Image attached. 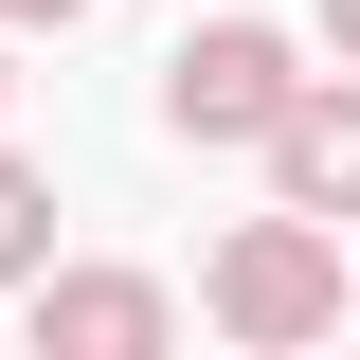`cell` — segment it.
I'll return each mask as SVG.
<instances>
[{"label": "cell", "instance_id": "cell-1", "mask_svg": "<svg viewBox=\"0 0 360 360\" xmlns=\"http://www.w3.org/2000/svg\"><path fill=\"white\" fill-rule=\"evenodd\" d=\"M198 307H217L234 342H324V324H342V234L324 217H234Z\"/></svg>", "mask_w": 360, "mask_h": 360}, {"label": "cell", "instance_id": "cell-2", "mask_svg": "<svg viewBox=\"0 0 360 360\" xmlns=\"http://www.w3.org/2000/svg\"><path fill=\"white\" fill-rule=\"evenodd\" d=\"M288 90H307V54L270 37V18H198V37L162 54V127H180V144H270Z\"/></svg>", "mask_w": 360, "mask_h": 360}, {"label": "cell", "instance_id": "cell-3", "mask_svg": "<svg viewBox=\"0 0 360 360\" xmlns=\"http://www.w3.org/2000/svg\"><path fill=\"white\" fill-rule=\"evenodd\" d=\"M252 162H270V198H288V217H324V234H342V217H360V72H307L288 108H270V144H252Z\"/></svg>", "mask_w": 360, "mask_h": 360}, {"label": "cell", "instance_id": "cell-4", "mask_svg": "<svg viewBox=\"0 0 360 360\" xmlns=\"http://www.w3.org/2000/svg\"><path fill=\"white\" fill-rule=\"evenodd\" d=\"M37 342L54 360H162L180 307H162V270H37Z\"/></svg>", "mask_w": 360, "mask_h": 360}, {"label": "cell", "instance_id": "cell-5", "mask_svg": "<svg viewBox=\"0 0 360 360\" xmlns=\"http://www.w3.org/2000/svg\"><path fill=\"white\" fill-rule=\"evenodd\" d=\"M37 270H54V180L0 144V288H37Z\"/></svg>", "mask_w": 360, "mask_h": 360}, {"label": "cell", "instance_id": "cell-6", "mask_svg": "<svg viewBox=\"0 0 360 360\" xmlns=\"http://www.w3.org/2000/svg\"><path fill=\"white\" fill-rule=\"evenodd\" d=\"M72 18H90V0H0V37H72Z\"/></svg>", "mask_w": 360, "mask_h": 360}, {"label": "cell", "instance_id": "cell-7", "mask_svg": "<svg viewBox=\"0 0 360 360\" xmlns=\"http://www.w3.org/2000/svg\"><path fill=\"white\" fill-rule=\"evenodd\" d=\"M324 54H342V72H360V0H324Z\"/></svg>", "mask_w": 360, "mask_h": 360}, {"label": "cell", "instance_id": "cell-8", "mask_svg": "<svg viewBox=\"0 0 360 360\" xmlns=\"http://www.w3.org/2000/svg\"><path fill=\"white\" fill-rule=\"evenodd\" d=\"M0 90H18V54H0Z\"/></svg>", "mask_w": 360, "mask_h": 360}]
</instances>
